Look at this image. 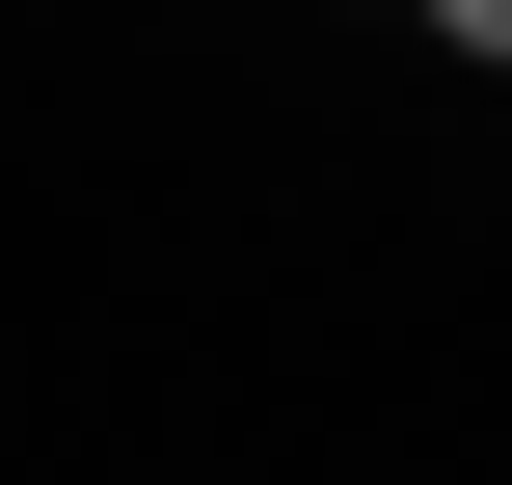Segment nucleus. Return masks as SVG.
Listing matches in <instances>:
<instances>
[{"mask_svg": "<svg viewBox=\"0 0 512 485\" xmlns=\"http://www.w3.org/2000/svg\"><path fill=\"white\" fill-rule=\"evenodd\" d=\"M405 27H432V54H486V27H512V0H405Z\"/></svg>", "mask_w": 512, "mask_h": 485, "instance_id": "f257e3e1", "label": "nucleus"}]
</instances>
